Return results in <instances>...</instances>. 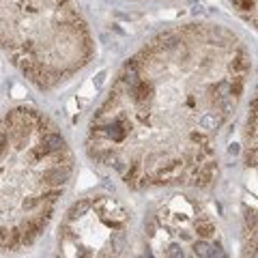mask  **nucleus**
<instances>
[{"mask_svg":"<svg viewBox=\"0 0 258 258\" xmlns=\"http://www.w3.org/2000/svg\"><path fill=\"white\" fill-rule=\"evenodd\" d=\"M71 172L67 140L45 114L15 106L0 116V254L43 235Z\"/></svg>","mask_w":258,"mask_h":258,"instance_id":"2","label":"nucleus"},{"mask_svg":"<svg viewBox=\"0 0 258 258\" xmlns=\"http://www.w3.org/2000/svg\"><path fill=\"white\" fill-rule=\"evenodd\" d=\"M132 215L110 196L82 198L67 211L58 249L67 256H112L127 249Z\"/></svg>","mask_w":258,"mask_h":258,"instance_id":"4","label":"nucleus"},{"mask_svg":"<svg viewBox=\"0 0 258 258\" xmlns=\"http://www.w3.org/2000/svg\"><path fill=\"white\" fill-rule=\"evenodd\" d=\"M247 67L245 50L217 24L157 32L93 114L88 157L132 189L209 187L215 138L237 110Z\"/></svg>","mask_w":258,"mask_h":258,"instance_id":"1","label":"nucleus"},{"mask_svg":"<svg viewBox=\"0 0 258 258\" xmlns=\"http://www.w3.org/2000/svg\"><path fill=\"white\" fill-rule=\"evenodd\" d=\"M0 52L52 91L91 62L95 43L74 0H0Z\"/></svg>","mask_w":258,"mask_h":258,"instance_id":"3","label":"nucleus"},{"mask_svg":"<svg viewBox=\"0 0 258 258\" xmlns=\"http://www.w3.org/2000/svg\"><path fill=\"white\" fill-rule=\"evenodd\" d=\"M217 226L209 211L189 196H174L149 217V249L161 256H224L215 243Z\"/></svg>","mask_w":258,"mask_h":258,"instance_id":"5","label":"nucleus"}]
</instances>
